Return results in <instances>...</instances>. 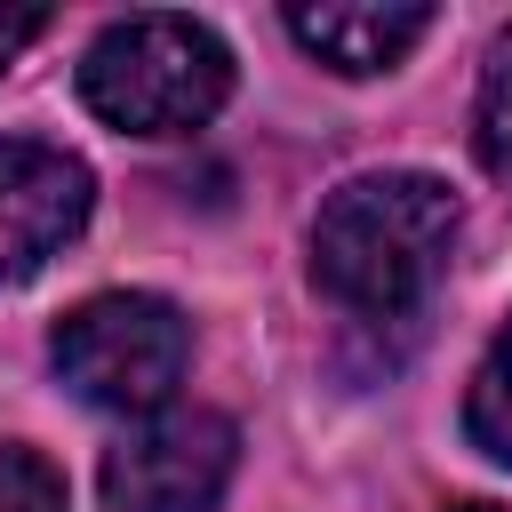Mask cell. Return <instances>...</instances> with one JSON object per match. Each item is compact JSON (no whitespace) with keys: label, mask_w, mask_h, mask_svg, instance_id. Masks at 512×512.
Returning a JSON list of instances; mask_svg holds the SVG:
<instances>
[{"label":"cell","mask_w":512,"mask_h":512,"mask_svg":"<svg viewBox=\"0 0 512 512\" xmlns=\"http://www.w3.org/2000/svg\"><path fill=\"white\" fill-rule=\"evenodd\" d=\"M240 464V432L216 408H160L104 456V512H208Z\"/></svg>","instance_id":"4"},{"label":"cell","mask_w":512,"mask_h":512,"mask_svg":"<svg viewBox=\"0 0 512 512\" xmlns=\"http://www.w3.org/2000/svg\"><path fill=\"white\" fill-rule=\"evenodd\" d=\"M96 176L80 152L40 144V136H0V280L40 272L64 256V240L88 224Z\"/></svg>","instance_id":"5"},{"label":"cell","mask_w":512,"mask_h":512,"mask_svg":"<svg viewBox=\"0 0 512 512\" xmlns=\"http://www.w3.org/2000/svg\"><path fill=\"white\" fill-rule=\"evenodd\" d=\"M80 96L120 136H192L232 96V48L200 16H120L80 56Z\"/></svg>","instance_id":"2"},{"label":"cell","mask_w":512,"mask_h":512,"mask_svg":"<svg viewBox=\"0 0 512 512\" xmlns=\"http://www.w3.org/2000/svg\"><path fill=\"white\" fill-rule=\"evenodd\" d=\"M456 512H496V504H456Z\"/></svg>","instance_id":"11"},{"label":"cell","mask_w":512,"mask_h":512,"mask_svg":"<svg viewBox=\"0 0 512 512\" xmlns=\"http://www.w3.org/2000/svg\"><path fill=\"white\" fill-rule=\"evenodd\" d=\"M464 432H472V448H480V456L512 464V320L496 328L488 360L472 368V392H464Z\"/></svg>","instance_id":"7"},{"label":"cell","mask_w":512,"mask_h":512,"mask_svg":"<svg viewBox=\"0 0 512 512\" xmlns=\"http://www.w3.org/2000/svg\"><path fill=\"white\" fill-rule=\"evenodd\" d=\"M288 32H296V48H312L320 64H336V72H384V64H400L424 32H432V8H416V0H320V8H288Z\"/></svg>","instance_id":"6"},{"label":"cell","mask_w":512,"mask_h":512,"mask_svg":"<svg viewBox=\"0 0 512 512\" xmlns=\"http://www.w3.org/2000/svg\"><path fill=\"white\" fill-rule=\"evenodd\" d=\"M456 192L424 168H384V176H352L328 192L320 224H312V280L368 320H392L408 304H424V288L448 272L456 248Z\"/></svg>","instance_id":"1"},{"label":"cell","mask_w":512,"mask_h":512,"mask_svg":"<svg viewBox=\"0 0 512 512\" xmlns=\"http://www.w3.org/2000/svg\"><path fill=\"white\" fill-rule=\"evenodd\" d=\"M472 136H480V160H488L496 176H512V24L488 40L480 104H472Z\"/></svg>","instance_id":"8"},{"label":"cell","mask_w":512,"mask_h":512,"mask_svg":"<svg viewBox=\"0 0 512 512\" xmlns=\"http://www.w3.org/2000/svg\"><path fill=\"white\" fill-rule=\"evenodd\" d=\"M0 512H64V472L32 448H0Z\"/></svg>","instance_id":"9"},{"label":"cell","mask_w":512,"mask_h":512,"mask_svg":"<svg viewBox=\"0 0 512 512\" xmlns=\"http://www.w3.org/2000/svg\"><path fill=\"white\" fill-rule=\"evenodd\" d=\"M48 360L56 376L88 400V408H112V416H160L184 360H192V328L168 296H144V288H112V296H88L56 320L48 336Z\"/></svg>","instance_id":"3"},{"label":"cell","mask_w":512,"mask_h":512,"mask_svg":"<svg viewBox=\"0 0 512 512\" xmlns=\"http://www.w3.org/2000/svg\"><path fill=\"white\" fill-rule=\"evenodd\" d=\"M48 32V8H0V64L16 56V48H32Z\"/></svg>","instance_id":"10"}]
</instances>
